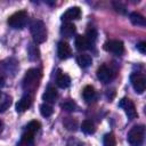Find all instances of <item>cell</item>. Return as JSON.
Segmentation results:
<instances>
[{
	"label": "cell",
	"instance_id": "obj_1",
	"mask_svg": "<svg viewBox=\"0 0 146 146\" xmlns=\"http://www.w3.org/2000/svg\"><path fill=\"white\" fill-rule=\"evenodd\" d=\"M30 31L35 43H43L47 40V29L42 21H33L30 25Z\"/></svg>",
	"mask_w": 146,
	"mask_h": 146
},
{
	"label": "cell",
	"instance_id": "obj_2",
	"mask_svg": "<svg viewBox=\"0 0 146 146\" xmlns=\"http://www.w3.org/2000/svg\"><path fill=\"white\" fill-rule=\"evenodd\" d=\"M40 72L36 68H30L26 71L23 79V89L25 91H33L39 83Z\"/></svg>",
	"mask_w": 146,
	"mask_h": 146
},
{
	"label": "cell",
	"instance_id": "obj_3",
	"mask_svg": "<svg viewBox=\"0 0 146 146\" xmlns=\"http://www.w3.org/2000/svg\"><path fill=\"white\" fill-rule=\"evenodd\" d=\"M27 19H29L27 13L25 10H19V11L14 13L13 15H10L7 23L13 29H23L26 25Z\"/></svg>",
	"mask_w": 146,
	"mask_h": 146
},
{
	"label": "cell",
	"instance_id": "obj_4",
	"mask_svg": "<svg viewBox=\"0 0 146 146\" xmlns=\"http://www.w3.org/2000/svg\"><path fill=\"white\" fill-rule=\"evenodd\" d=\"M145 128L144 125H135L128 132V143L131 146H140L144 140Z\"/></svg>",
	"mask_w": 146,
	"mask_h": 146
},
{
	"label": "cell",
	"instance_id": "obj_5",
	"mask_svg": "<svg viewBox=\"0 0 146 146\" xmlns=\"http://www.w3.org/2000/svg\"><path fill=\"white\" fill-rule=\"evenodd\" d=\"M130 82H131V86H132V88L135 89L136 92L143 94L145 91V88H146V79H145V76L143 74H139V73L131 74Z\"/></svg>",
	"mask_w": 146,
	"mask_h": 146
},
{
	"label": "cell",
	"instance_id": "obj_6",
	"mask_svg": "<svg viewBox=\"0 0 146 146\" xmlns=\"http://www.w3.org/2000/svg\"><path fill=\"white\" fill-rule=\"evenodd\" d=\"M119 106L124 111V113L127 114V116L130 119V120H133L137 117V111H136V107H135V104L129 99V98H122L119 103Z\"/></svg>",
	"mask_w": 146,
	"mask_h": 146
},
{
	"label": "cell",
	"instance_id": "obj_7",
	"mask_svg": "<svg viewBox=\"0 0 146 146\" xmlns=\"http://www.w3.org/2000/svg\"><path fill=\"white\" fill-rule=\"evenodd\" d=\"M104 49L114 55L120 56L124 51V46H123V42L120 40H110L104 44Z\"/></svg>",
	"mask_w": 146,
	"mask_h": 146
},
{
	"label": "cell",
	"instance_id": "obj_8",
	"mask_svg": "<svg viewBox=\"0 0 146 146\" xmlns=\"http://www.w3.org/2000/svg\"><path fill=\"white\" fill-rule=\"evenodd\" d=\"M97 78H98L99 81H102L104 83H107V82H110L114 78V73L106 65H102L97 70Z\"/></svg>",
	"mask_w": 146,
	"mask_h": 146
},
{
	"label": "cell",
	"instance_id": "obj_9",
	"mask_svg": "<svg viewBox=\"0 0 146 146\" xmlns=\"http://www.w3.org/2000/svg\"><path fill=\"white\" fill-rule=\"evenodd\" d=\"M80 16H81V9L79 7H71L62 15V21L67 23L74 19H79Z\"/></svg>",
	"mask_w": 146,
	"mask_h": 146
},
{
	"label": "cell",
	"instance_id": "obj_10",
	"mask_svg": "<svg viewBox=\"0 0 146 146\" xmlns=\"http://www.w3.org/2000/svg\"><path fill=\"white\" fill-rule=\"evenodd\" d=\"M57 55L60 59H67V58L71 57L72 51H71V48H70L67 42H65V41H59L58 42V44H57Z\"/></svg>",
	"mask_w": 146,
	"mask_h": 146
},
{
	"label": "cell",
	"instance_id": "obj_11",
	"mask_svg": "<svg viewBox=\"0 0 146 146\" xmlns=\"http://www.w3.org/2000/svg\"><path fill=\"white\" fill-rule=\"evenodd\" d=\"M32 105V97L30 95H24L16 104V111L22 113L25 112L27 108H30V106Z\"/></svg>",
	"mask_w": 146,
	"mask_h": 146
},
{
	"label": "cell",
	"instance_id": "obj_12",
	"mask_svg": "<svg viewBox=\"0 0 146 146\" xmlns=\"http://www.w3.org/2000/svg\"><path fill=\"white\" fill-rule=\"evenodd\" d=\"M75 30H76L75 25L71 22H67V23H64L60 26V34L64 38H71L75 33Z\"/></svg>",
	"mask_w": 146,
	"mask_h": 146
},
{
	"label": "cell",
	"instance_id": "obj_13",
	"mask_svg": "<svg viewBox=\"0 0 146 146\" xmlns=\"http://www.w3.org/2000/svg\"><path fill=\"white\" fill-rule=\"evenodd\" d=\"M57 97H58L57 90H56L54 87H51V86H49V87L46 89V91H44V94H43V96H42L43 100L47 102V103H54V102L57 99Z\"/></svg>",
	"mask_w": 146,
	"mask_h": 146
},
{
	"label": "cell",
	"instance_id": "obj_14",
	"mask_svg": "<svg viewBox=\"0 0 146 146\" xmlns=\"http://www.w3.org/2000/svg\"><path fill=\"white\" fill-rule=\"evenodd\" d=\"M75 48L79 51H83V50H87L88 48H90V44L84 35H78L75 38Z\"/></svg>",
	"mask_w": 146,
	"mask_h": 146
},
{
	"label": "cell",
	"instance_id": "obj_15",
	"mask_svg": "<svg viewBox=\"0 0 146 146\" xmlns=\"http://www.w3.org/2000/svg\"><path fill=\"white\" fill-rule=\"evenodd\" d=\"M21 143L24 146H33L34 145V132L29 131V130H25L23 132V135H22Z\"/></svg>",
	"mask_w": 146,
	"mask_h": 146
},
{
	"label": "cell",
	"instance_id": "obj_16",
	"mask_svg": "<svg viewBox=\"0 0 146 146\" xmlns=\"http://www.w3.org/2000/svg\"><path fill=\"white\" fill-rule=\"evenodd\" d=\"M56 83H57V86L59 87V88H67L68 86H70V83H71V79H70V76L68 75H66V74H64V73H62V72H59L58 74H57V78H56Z\"/></svg>",
	"mask_w": 146,
	"mask_h": 146
},
{
	"label": "cell",
	"instance_id": "obj_17",
	"mask_svg": "<svg viewBox=\"0 0 146 146\" xmlns=\"http://www.w3.org/2000/svg\"><path fill=\"white\" fill-rule=\"evenodd\" d=\"M82 96H83V99L87 102V103H90L95 99L96 97V92H95V89L94 87L91 86H86L83 91H82Z\"/></svg>",
	"mask_w": 146,
	"mask_h": 146
},
{
	"label": "cell",
	"instance_id": "obj_18",
	"mask_svg": "<svg viewBox=\"0 0 146 146\" xmlns=\"http://www.w3.org/2000/svg\"><path fill=\"white\" fill-rule=\"evenodd\" d=\"M11 104V97L0 91V112H5Z\"/></svg>",
	"mask_w": 146,
	"mask_h": 146
},
{
	"label": "cell",
	"instance_id": "obj_19",
	"mask_svg": "<svg viewBox=\"0 0 146 146\" xmlns=\"http://www.w3.org/2000/svg\"><path fill=\"white\" fill-rule=\"evenodd\" d=\"M129 17H130V21H131V23L133 25H137V26H145L146 25V22H145L144 16H141L140 14H138L136 11L131 13Z\"/></svg>",
	"mask_w": 146,
	"mask_h": 146
},
{
	"label": "cell",
	"instance_id": "obj_20",
	"mask_svg": "<svg viewBox=\"0 0 146 146\" xmlns=\"http://www.w3.org/2000/svg\"><path fill=\"white\" fill-rule=\"evenodd\" d=\"M76 62L78 64L81 66V67H88L91 65L92 63V58L90 55H87V54H82V55H79L78 58H76Z\"/></svg>",
	"mask_w": 146,
	"mask_h": 146
},
{
	"label": "cell",
	"instance_id": "obj_21",
	"mask_svg": "<svg viewBox=\"0 0 146 146\" xmlns=\"http://www.w3.org/2000/svg\"><path fill=\"white\" fill-rule=\"evenodd\" d=\"M81 130L87 135H91L96 131V128H95V124L90 120H84L81 124Z\"/></svg>",
	"mask_w": 146,
	"mask_h": 146
},
{
	"label": "cell",
	"instance_id": "obj_22",
	"mask_svg": "<svg viewBox=\"0 0 146 146\" xmlns=\"http://www.w3.org/2000/svg\"><path fill=\"white\" fill-rule=\"evenodd\" d=\"M86 39L88 40V42H89V44L91 46V44H94L95 43V41H96V39H97V31L95 30V29H92V27H90V29H88L87 30V33H86Z\"/></svg>",
	"mask_w": 146,
	"mask_h": 146
},
{
	"label": "cell",
	"instance_id": "obj_23",
	"mask_svg": "<svg viewBox=\"0 0 146 146\" xmlns=\"http://www.w3.org/2000/svg\"><path fill=\"white\" fill-rule=\"evenodd\" d=\"M63 123H64V125L66 127L67 130H71V131H75V130H76L78 122H76L73 117H65Z\"/></svg>",
	"mask_w": 146,
	"mask_h": 146
},
{
	"label": "cell",
	"instance_id": "obj_24",
	"mask_svg": "<svg viewBox=\"0 0 146 146\" xmlns=\"http://www.w3.org/2000/svg\"><path fill=\"white\" fill-rule=\"evenodd\" d=\"M29 57L31 60H36L39 58V49L33 43H31L29 46Z\"/></svg>",
	"mask_w": 146,
	"mask_h": 146
},
{
	"label": "cell",
	"instance_id": "obj_25",
	"mask_svg": "<svg viewBox=\"0 0 146 146\" xmlns=\"http://www.w3.org/2000/svg\"><path fill=\"white\" fill-rule=\"evenodd\" d=\"M52 112H54L52 107H51L50 105H48V104H42V105L40 106V113H41V115L44 116V117H49V116L52 114Z\"/></svg>",
	"mask_w": 146,
	"mask_h": 146
},
{
	"label": "cell",
	"instance_id": "obj_26",
	"mask_svg": "<svg viewBox=\"0 0 146 146\" xmlns=\"http://www.w3.org/2000/svg\"><path fill=\"white\" fill-rule=\"evenodd\" d=\"M60 106H62L63 110H65V111H67V112H73V111H75V108H76V104H75L73 100H71V99H67V100L64 102Z\"/></svg>",
	"mask_w": 146,
	"mask_h": 146
},
{
	"label": "cell",
	"instance_id": "obj_27",
	"mask_svg": "<svg viewBox=\"0 0 146 146\" xmlns=\"http://www.w3.org/2000/svg\"><path fill=\"white\" fill-rule=\"evenodd\" d=\"M40 127H41L40 122H39V121L33 120V121H31V122H29V123L26 124L25 130H29V131H32V132H34V133H35V132L40 129Z\"/></svg>",
	"mask_w": 146,
	"mask_h": 146
},
{
	"label": "cell",
	"instance_id": "obj_28",
	"mask_svg": "<svg viewBox=\"0 0 146 146\" xmlns=\"http://www.w3.org/2000/svg\"><path fill=\"white\" fill-rule=\"evenodd\" d=\"M104 146H115L116 141H115V137L113 133H106L104 136Z\"/></svg>",
	"mask_w": 146,
	"mask_h": 146
},
{
	"label": "cell",
	"instance_id": "obj_29",
	"mask_svg": "<svg viewBox=\"0 0 146 146\" xmlns=\"http://www.w3.org/2000/svg\"><path fill=\"white\" fill-rule=\"evenodd\" d=\"M67 146H84V144L80 140H78L76 138L74 137H71L68 140H67Z\"/></svg>",
	"mask_w": 146,
	"mask_h": 146
},
{
	"label": "cell",
	"instance_id": "obj_30",
	"mask_svg": "<svg viewBox=\"0 0 146 146\" xmlns=\"http://www.w3.org/2000/svg\"><path fill=\"white\" fill-rule=\"evenodd\" d=\"M113 6L115 8V10L117 13H121V14H125V7L121 3V2H113Z\"/></svg>",
	"mask_w": 146,
	"mask_h": 146
},
{
	"label": "cell",
	"instance_id": "obj_31",
	"mask_svg": "<svg viewBox=\"0 0 146 146\" xmlns=\"http://www.w3.org/2000/svg\"><path fill=\"white\" fill-rule=\"evenodd\" d=\"M137 49H138L141 54H145V52H146V42H144V41L139 42V43L137 44Z\"/></svg>",
	"mask_w": 146,
	"mask_h": 146
},
{
	"label": "cell",
	"instance_id": "obj_32",
	"mask_svg": "<svg viewBox=\"0 0 146 146\" xmlns=\"http://www.w3.org/2000/svg\"><path fill=\"white\" fill-rule=\"evenodd\" d=\"M5 86V76L3 74L0 72V87H3Z\"/></svg>",
	"mask_w": 146,
	"mask_h": 146
},
{
	"label": "cell",
	"instance_id": "obj_33",
	"mask_svg": "<svg viewBox=\"0 0 146 146\" xmlns=\"http://www.w3.org/2000/svg\"><path fill=\"white\" fill-rule=\"evenodd\" d=\"M2 130H3V123H2V121L0 120V133L2 132Z\"/></svg>",
	"mask_w": 146,
	"mask_h": 146
}]
</instances>
